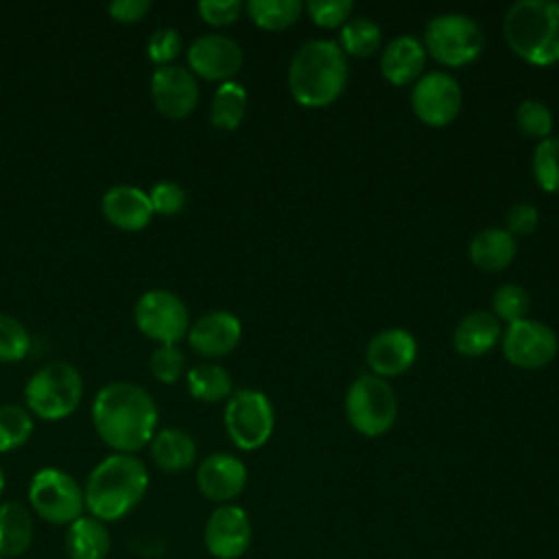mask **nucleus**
I'll list each match as a JSON object with an SVG mask.
<instances>
[{"label": "nucleus", "mask_w": 559, "mask_h": 559, "mask_svg": "<svg viewBox=\"0 0 559 559\" xmlns=\"http://www.w3.org/2000/svg\"><path fill=\"white\" fill-rule=\"evenodd\" d=\"M188 391L201 402H221L231 393V376L227 369L214 362L197 365L186 376Z\"/></svg>", "instance_id": "27"}, {"label": "nucleus", "mask_w": 559, "mask_h": 559, "mask_svg": "<svg viewBox=\"0 0 559 559\" xmlns=\"http://www.w3.org/2000/svg\"><path fill=\"white\" fill-rule=\"evenodd\" d=\"M345 413L354 430L365 437H380L395 424L397 400L384 378L365 373L349 384Z\"/></svg>", "instance_id": "6"}, {"label": "nucleus", "mask_w": 559, "mask_h": 559, "mask_svg": "<svg viewBox=\"0 0 559 559\" xmlns=\"http://www.w3.org/2000/svg\"><path fill=\"white\" fill-rule=\"evenodd\" d=\"M33 417L17 404L0 406V452H11L28 441Z\"/></svg>", "instance_id": "30"}, {"label": "nucleus", "mask_w": 559, "mask_h": 559, "mask_svg": "<svg viewBox=\"0 0 559 559\" xmlns=\"http://www.w3.org/2000/svg\"><path fill=\"white\" fill-rule=\"evenodd\" d=\"M83 380L70 362H48L31 376L24 389L28 408L48 421L68 417L81 402Z\"/></svg>", "instance_id": "5"}, {"label": "nucleus", "mask_w": 559, "mask_h": 559, "mask_svg": "<svg viewBox=\"0 0 559 559\" xmlns=\"http://www.w3.org/2000/svg\"><path fill=\"white\" fill-rule=\"evenodd\" d=\"M151 96L159 114L179 120L197 107L199 85L190 70L181 66H159L151 76Z\"/></svg>", "instance_id": "14"}, {"label": "nucleus", "mask_w": 559, "mask_h": 559, "mask_svg": "<svg viewBox=\"0 0 559 559\" xmlns=\"http://www.w3.org/2000/svg\"><path fill=\"white\" fill-rule=\"evenodd\" d=\"M190 68L207 81H231L242 66L240 46L227 35H201L188 48Z\"/></svg>", "instance_id": "15"}, {"label": "nucleus", "mask_w": 559, "mask_h": 559, "mask_svg": "<svg viewBox=\"0 0 559 559\" xmlns=\"http://www.w3.org/2000/svg\"><path fill=\"white\" fill-rule=\"evenodd\" d=\"M0 559H4V557H0Z\"/></svg>", "instance_id": "43"}, {"label": "nucleus", "mask_w": 559, "mask_h": 559, "mask_svg": "<svg viewBox=\"0 0 559 559\" xmlns=\"http://www.w3.org/2000/svg\"><path fill=\"white\" fill-rule=\"evenodd\" d=\"M537 223H539V214H537V207L531 203H518L507 212L509 234H522V236L531 234L535 231Z\"/></svg>", "instance_id": "40"}, {"label": "nucleus", "mask_w": 559, "mask_h": 559, "mask_svg": "<svg viewBox=\"0 0 559 559\" xmlns=\"http://www.w3.org/2000/svg\"><path fill=\"white\" fill-rule=\"evenodd\" d=\"M306 11L317 26L336 28L349 20L354 11V2L352 0H310L306 2Z\"/></svg>", "instance_id": "35"}, {"label": "nucleus", "mask_w": 559, "mask_h": 559, "mask_svg": "<svg viewBox=\"0 0 559 559\" xmlns=\"http://www.w3.org/2000/svg\"><path fill=\"white\" fill-rule=\"evenodd\" d=\"M92 421L109 448L131 454L151 443L157 426V406L146 389L133 382H111L96 393Z\"/></svg>", "instance_id": "1"}, {"label": "nucleus", "mask_w": 559, "mask_h": 559, "mask_svg": "<svg viewBox=\"0 0 559 559\" xmlns=\"http://www.w3.org/2000/svg\"><path fill=\"white\" fill-rule=\"evenodd\" d=\"M367 365L373 369V376L389 378L400 376L415 362L417 343L411 332L404 328H389L378 332L367 345Z\"/></svg>", "instance_id": "17"}, {"label": "nucleus", "mask_w": 559, "mask_h": 559, "mask_svg": "<svg viewBox=\"0 0 559 559\" xmlns=\"http://www.w3.org/2000/svg\"><path fill=\"white\" fill-rule=\"evenodd\" d=\"M148 365H151V373H153L157 380L170 384V382L179 380V376L183 373V369H186V356H183V352H181L179 347H175V345H159V347L151 354Z\"/></svg>", "instance_id": "36"}, {"label": "nucleus", "mask_w": 559, "mask_h": 559, "mask_svg": "<svg viewBox=\"0 0 559 559\" xmlns=\"http://www.w3.org/2000/svg\"><path fill=\"white\" fill-rule=\"evenodd\" d=\"M502 330L500 321L485 310H474L465 314L452 334L454 347L463 356H483L498 343Z\"/></svg>", "instance_id": "21"}, {"label": "nucleus", "mask_w": 559, "mask_h": 559, "mask_svg": "<svg viewBox=\"0 0 559 559\" xmlns=\"http://www.w3.org/2000/svg\"><path fill=\"white\" fill-rule=\"evenodd\" d=\"M197 9L207 24L227 26L236 22V17L242 11V4L238 0H201Z\"/></svg>", "instance_id": "39"}, {"label": "nucleus", "mask_w": 559, "mask_h": 559, "mask_svg": "<svg viewBox=\"0 0 559 559\" xmlns=\"http://www.w3.org/2000/svg\"><path fill=\"white\" fill-rule=\"evenodd\" d=\"M2 489H4V474H2V469H0V493H2Z\"/></svg>", "instance_id": "42"}, {"label": "nucleus", "mask_w": 559, "mask_h": 559, "mask_svg": "<svg viewBox=\"0 0 559 559\" xmlns=\"http://www.w3.org/2000/svg\"><path fill=\"white\" fill-rule=\"evenodd\" d=\"M273 406L260 391L240 389L225 406L227 435L240 450L262 448L273 432Z\"/></svg>", "instance_id": "9"}, {"label": "nucleus", "mask_w": 559, "mask_h": 559, "mask_svg": "<svg viewBox=\"0 0 559 559\" xmlns=\"http://www.w3.org/2000/svg\"><path fill=\"white\" fill-rule=\"evenodd\" d=\"M179 50H181V37L175 28H168V26L153 31L146 41V52L153 63L168 66V61H173L179 55Z\"/></svg>", "instance_id": "38"}, {"label": "nucleus", "mask_w": 559, "mask_h": 559, "mask_svg": "<svg viewBox=\"0 0 559 559\" xmlns=\"http://www.w3.org/2000/svg\"><path fill=\"white\" fill-rule=\"evenodd\" d=\"M31 349L26 328L11 314H0V362H15Z\"/></svg>", "instance_id": "33"}, {"label": "nucleus", "mask_w": 559, "mask_h": 559, "mask_svg": "<svg viewBox=\"0 0 559 559\" xmlns=\"http://www.w3.org/2000/svg\"><path fill=\"white\" fill-rule=\"evenodd\" d=\"M240 334L242 325L236 314L227 310H212L192 323L188 330V341L197 354L218 358L238 345Z\"/></svg>", "instance_id": "18"}, {"label": "nucleus", "mask_w": 559, "mask_h": 559, "mask_svg": "<svg viewBox=\"0 0 559 559\" xmlns=\"http://www.w3.org/2000/svg\"><path fill=\"white\" fill-rule=\"evenodd\" d=\"M411 105L421 122L430 127H443L459 116L463 92L452 74L435 70L415 83L411 92Z\"/></svg>", "instance_id": "11"}, {"label": "nucleus", "mask_w": 559, "mask_h": 559, "mask_svg": "<svg viewBox=\"0 0 559 559\" xmlns=\"http://www.w3.org/2000/svg\"><path fill=\"white\" fill-rule=\"evenodd\" d=\"M205 548L216 559H238L249 550L251 522L245 509L221 504L212 511L203 531Z\"/></svg>", "instance_id": "13"}, {"label": "nucleus", "mask_w": 559, "mask_h": 559, "mask_svg": "<svg viewBox=\"0 0 559 559\" xmlns=\"http://www.w3.org/2000/svg\"><path fill=\"white\" fill-rule=\"evenodd\" d=\"M28 502L50 524H72L85 511L83 487L59 467H44L31 478Z\"/></svg>", "instance_id": "8"}, {"label": "nucleus", "mask_w": 559, "mask_h": 559, "mask_svg": "<svg viewBox=\"0 0 559 559\" xmlns=\"http://www.w3.org/2000/svg\"><path fill=\"white\" fill-rule=\"evenodd\" d=\"M515 122L522 133L544 140L552 129V111L546 107V103L537 98H526L515 111Z\"/></svg>", "instance_id": "34"}, {"label": "nucleus", "mask_w": 559, "mask_h": 559, "mask_svg": "<svg viewBox=\"0 0 559 559\" xmlns=\"http://www.w3.org/2000/svg\"><path fill=\"white\" fill-rule=\"evenodd\" d=\"M148 489L146 465L133 454H111L87 476L85 509L100 522H114L133 511Z\"/></svg>", "instance_id": "2"}, {"label": "nucleus", "mask_w": 559, "mask_h": 559, "mask_svg": "<svg viewBox=\"0 0 559 559\" xmlns=\"http://www.w3.org/2000/svg\"><path fill=\"white\" fill-rule=\"evenodd\" d=\"M491 306H493V317L498 321H507V323H513V321H520V319H526V312L531 308V297L528 293L518 286V284H504L500 286L496 293H493V299H491Z\"/></svg>", "instance_id": "32"}, {"label": "nucleus", "mask_w": 559, "mask_h": 559, "mask_svg": "<svg viewBox=\"0 0 559 559\" xmlns=\"http://www.w3.org/2000/svg\"><path fill=\"white\" fill-rule=\"evenodd\" d=\"M347 83V59L336 41L312 39L299 46L288 68V87L304 107L334 103Z\"/></svg>", "instance_id": "3"}, {"label": "nucleus", "mask_w": 559, "mask_h": 559, "mask_svg": "<svg viewBox=\"0 0 559 559\" xmlns=\"http://www.w3.org/2000/svg\"><path fill=\"white\" fill-rule=\"evenodd\" d=\"M424 48L443 66L459 68L483 50V31L469 15L441 13L426 24Z\"/></svg>", "instance_id": "7"}, {"label": "nucleus", "mask_w": 559, "mask_h": 559, "mask_svg": "<svg viewBox=\"0 0 559 559\" xmlns=\"http://www.w3.org/2000/svg\"><path fill=\"white\" fill-rule=\"evenodd\" d=\"M533 175L542 190L559 192V138H544L533 153Z\"/></svg>", "instance_id": "31"}, {"label": "nucleus", "mask_w": 559, "mask_h": 559, "mask_svg": "<svg viewBox=\"0 0 559 559\" xmlns=\"http://www.w3.org/2000/svg\"><path fill=\"white\" fill-rule=\"evenodd\" d=\"M148 201L153 205V212L170 216V214H177V212L183 210L188 197H186V190L179 183H175V181H159V183H155L151 188Z\"/></svg>", "instance_id": "37"}, {"label": "nucleus", "mask_w": 559, "mask_h": 559, "mask_svg": "<svg viewBox=\"0 0 559 559\" xmlns=\"http://www.w3.org/2000/svg\"><path fill=\"white\" fill-rule=\"evenodd\" d=\"M247 111V92L240 83L236 81H225L218 85L212 98V109H210V120L216 129L231 131L236 129Z\"/></svg>", "instance_id": "26"}, {"label": "nucleus", "mask_w": 559, "mask_h": 559, "mask_svg": "<svg viewBox=\"0 0 559 559\" xmlns=\"http://www.w3.org/2000/svg\"><path fill=\"white\" fill-rule=\"evenodd\" d=\"M135 325L148 338L162 345H175L190 330L188 308L179 295L166 288L146 290L133 308Z\"/></svg>", "instance_id": "10"}, {"label": "nucleus", "mask_w": 559, "mask_h": 559, "mask_svg": "<svg viewBox=\"0 0 559 559\" xmlns=\"http://www.w3.org/2000/svg\"><path fill=\"white\" fill-rule=\"evenodd\" d=\"M151 456L164 472H183L197 459V443L181 428H164L151 439Z\"/></svg>", "instance_id": "23"}, {"label": "nucleus", "mask_w": 559, "mask_h": 559, "mask_svg": "<svg viewBox=\"0 0 559 559\" xmlns=\"http://www.w3.org/2000/svg\"><path fill=\"white\" fill-rule=\"evenodd\" d=\"M35 535V524L31 511L20 502L0 504V557H20L24 555Z\"/></svg>", "instance_id": "24"}, {"label": "nucleus", "mask_w": 559, "mask_h": 559, "mask_svg": "<svg viewBox=\"0 0 559 559\" xmlns=\"http://www.w3.org/2000/svg\"><path fill=\"white\" fill-rule=\"evenodd\" d=\"M382 31L369 17H349L341 26V50L354 57H369L380 46Z\"/></svg>", "instance_id": "29"}, {"label": "nucleus", "mask_w": 559, "mask_h": 559, "mask_svg": "<svg viewBox=\"0 0 559 559\" xmlns=\"http://www.w3.org/2000/svg\"><path fill=\"white\" fill-rule=\"evenodd\" d=\"M469 258L483 271H502L515 258V238L507 229H483L469 242Z\"/></svg>", "instance_id": "25"}, {"label": "nucleus", "mask_w": 559, "mask_h": 559, "mask_svg": "<svg viewBox=\"0 0 559 559\" xmlns=\"http://www.w3.org/2000/svg\"><path fill=\"white\" fill-rule=\"evenodd\" d=\"M509 48L528 63L552 66L559 61V2L520 0L504 15Z\"/></svg>", "instance_id": "4"}, {"label": "nucleus", "mask_w": 559, "mask_h": 559, "mask_svg": "<svg viewBox=\"0 0 559 559\" xmlns=\"http://www.w3.org/2000/svg\"><path fill=\"white\" fill-rule=\"evenodd\" d=\"M245 11L260 28L282 31L297 22L304 4L299 0H249Z\"/></svg>", "instance_id": "28"}, {"label": "nucleus", "mask_w": 559, "mask_h": 559, "mask_svg": "<svg viewBox=\"0 0 559 559\" xmlns=\"http://www.w3.org/2000/svg\"><path fill=\"white\" fill-rule=\"evenodd\" d=\"M426 66V48L411 35H400L384 48L380 57V70L393 85H408Z\"/></svg>", "instance_id": "20"}, {"label": "nucleus", "mask_w": 559, "mask_h": 559, "mask_svg": "<svg viewBox=\"0 0 559 559\" xmlns=\"http://www.w3.org/2000/svg\"><path fill=\"white\" fill-rule=\"evenodd\" d=\"M107 9L109 15L118 22H138L148 13L151 0H114Z\"/></svg>", "instance_id": "41"}, {"label": "nucleus", "mask_w": 559, "mask_h": 559, "mask_svg": "<svg viewBox=\"0 0 559 559\" xmlns=\"http://www.w3.org/2000/svg\"><path fill=\"white\" fill-rule=\"evenodd\" d=\"M103 214L105 218L124 231H138L144 229L151 221L153 205L148 201V192H144L138 186L131 183H118L111 186L103 194Z\"/></svg>", "instance_id": "19"}, {"label": "nucleus", "mask_w": 559, "mask_h": 559, "mask_svg": "<svg viewBox=\"0 0 559 559\" xmlns=\"http://www.w3.org/2000/svg\"><path fill=\"white\" fill-rule=\"evenodd\" d=\"M559 349L557 334L542 321L520 319L509 323L502 334V352L509 362L522 369H539L548 365Z\"/></svg>", "instance_id": "12"}, {"label": "nucleus", "mask_w": 559, "mask_h": 559, "mask_svg": "<svg viewBox=\"0 0 559 559\" xmlns=\"http://www.w3.org/2000/svg\"><path fill=\"white\" fill-rule=\"evenodd\" d=\"M247 485V467L227 452L205 456L197 467V487L212 502L234 500Z\"/></svg>", "instance_id": "16"}, {"label": "nucleus", "mask_w": 559, "mask_h": 559, "mask_svg": "<svg viewBox=\"0 0 559 559\" xmlns=\"http://www.w3.org/2000/svg\"><path fill=\"white\" fill-rule=\"evenodd\" d=\"M111 548V537L105 522L81 515L66 531V552L70 559H105Z\"/></svg>", "instance_id": "22"}]
</instances>
